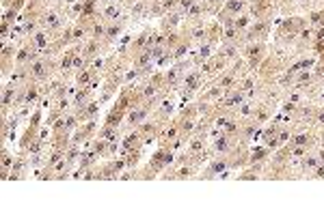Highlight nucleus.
Masks as SVG:
<instances>
[{"instance_id": "obj_1", "label": "nucleus", "mask_w": 324, "mask_h": 215, "mask_svg": "<svg viewBox=\"0 0 324 215\" xmlns=\"http://www.w3.org/2000/svg\"><path fill=\"white\" fill-rule=\"evenodd\" d=\"M249 15L253 20H273L277 11V0H249Z\"/></svg>"}, {"instance_id": "obj_2", "label": "nucleus", "mask_w": 324, "mask_h": 215, "mask_svg": "<svg viewBox=\"0 0 324 215\" xmlns=\"http://www.w3.org/2000/svg\"><path fill=\"white\" fill-rule=\"evenodd\" d=\"M229 170V157L227 155H214L210 161H208V168L201 175V179H219L223 172Z\"/></svg>"}, {"instance_id": "obj_3", "label": "nucleus", "mask_w": 324, "mask_h": 215, "mask_svg": "<svg viewBox=\"0 0 324 215\" xmlns=\"http://www.w3.org/2000/svg\"><path fill=\"white\" fill-rule=\"evenodd\" d=\"M65 17H67V15H63L58 9H46V11H44V15L39 17L41 28H46L48 33H54V31H58V28L63 26Z\"/></svg>"}, {"instance_id": "obj_4", "label": "nucleus", "mask_w": 324, "mask_h": 215, "mask_svg": "<svg viewBox=\"0 0 324 215\" xmlns=\"http://www.w3.org/2000/svg\"><path fill=\"white\" fill-rule=\"evenodd\" d=\"M203 80H205V75L199 71V67H192V69L186 71L184 77H182V88L192 91V93H199V91H201V86H203Z\"/></svg>"}, {"instance_id": "obj_5", "label": "nucleus", "mask_w": 324, "mask_h": 215, "mask_svg": "<svg viewBox=\"0 0 324 215\" xmlns=\"http://www.w3.org/2000/svg\"><path fill=\"white\" fill-rule=\"evenodd\" d=\"M184 20H186V13H184V11L175 9V11H171V13H167L164 17H160V28H162L164 33L178 31L182 24H184Z\"/></svg>"}, {"instance_id": "obj_6", "label": "nucleus", "mask_w": 324, "mask_h": 215, "mask_svg": "<svg viewBox=\"0 0 324 215\" xmlns=\"http://www.w3.org/2000/svg\"><path fill=\"white\" fill-rule=\"evenodd\" d=\"M99 17L106 22V24H110V22H119L123 20V7L121 4H104L102 9H99Z\"/></svg>"}, {"instance_id": "obj_7", "label": "nucleus", "mask_w": 324, "mask_h": 215, "mask_svg": "<svg viewBox=\"0 0 324 215\" xmlns=\"http://www.w3.org/2000/svg\"><path fill=\"white\" fill-rule=\"evenodd\" d=\"M126 22H128V17H123V20H119V22H110V24H106V37H104V43H115V41L121 37L123 28H126Z\"/></svg>"}, {"instance_id": "obj_8", "label": "nucleus", "mask_w": 324, "mask_h": 215, "mask_svg": "<svg viewBox=\"0 0 324 215\" xmlns=\"http://www.w3.org/2000/svg\"><path fill=\"white\" fill-rule=\"evenodd\" d=\"M203 15H208V9H205L203 0L201 2H194L190 9L186 11V24H194V22H201Z\"/></svg>"}, {"instance_id": "obj_9", "label": "nucleus", "mask_w": 324, "mask_h": 215, "mask_svg": "<svg viewBox=\"0 0 324 215\" xmlns=\"http://www.w3.org/2000/svg\"><path fill=\"white\" fill-rule=\"evenodd\" d=\"M320 164V159H318V153H307L303 159H298V172H305V175H309V172L316 170V166Z\"/></svg>"}, {"instance_id": "obj_10", "label": "nucleus", "mask_w": 324, "mask_h": 215, "mask_svg": "<svg viewBox=\"0 0 324 215\" xmlns=\"http://www.w3.org/2000/svg\"><path fill=\"white\" fill-rule=\"evenodd\" d=\"M240 50H242V43H240V41H238V43H221L219 54H221V56H225L227 61H235Z\"/></svg>"}, {"instance_id": "obj_11", "label": "nucleus", "mask_w": 324, "mask_h": 215, "mask_svg": "<svg viewBox=\"0 0 324 215\" xmlns=\"http://www.w3.org/2000/svg\"><path fill=\"white\" fill-rule=\"evenodd\" d=\"M91 88L89 86H82V88H78V91H76V95H74V110H76V108H85L87 104H89V101H91Z\"/></svg>"}, {"instance_id": "obj_12", "label": "nucleus", "mask_w": 324, "mask_h": 215, "mask_svg": "<svg viewBox=\"0 0 324 215\" xmlns=\"http://www.w3.org/2000/svg\"><path fill=\"white\" fill-rule=\"evenodd\" d=\"M190 43H192V41L186 37V39L182 41L180 45H175L173 50H171V52H173V58H175V63H180V61H184L186 56H190Z\"/></svg>"}, {"instance_id": "obj_13", "label": "nucleus", "mask_w": 324, "mask_h": 215, "mask_svg": "<svg viewBox=\"0 0 324 215\" xmlns=\"http://www.w3.org/2000/svg\"><path fill=\"white\" fill-rule=\"evenodd\" d=\"M99 138L108 140V142H119L121 140V134H119V127H108V125H102L97 131Z\"/></svg>"}, {"instance_id": "obj_14", "label": "nucleus", "mask_w": 324, "mask_h": 215, "mask_svg": "<svg viewBox=\"0 0 324 215\" xmlns=\"http://www.w3.org/2000/svg\"><path fill=\"white\" fill-rule=\"evenodd\" d=\"M95 75H97V73H95V71H93L91 67H85V69L76 71V84H78V86H89L91 80H93Z\"/></svg>"}, {"instance_id": "obj_15", "label": "nucleus", "mask_w": 324, "mask_h": 215, "mask_svg": "<svg viewBox=\"0 0 324 215\" xmlns=\"http://www.w3.org/2000/svg\"><path fill=\"white\" fill-rule=\"evenodd\" d=\"M140 155H143V146L130 148V151L126 153V164H128V168H137V164L140 161Z\"/></svg>"}, {"instance_id": "obj_16", "label": "nucleus", "mask_w": 324, "mask_h": 215, "mask_svg": "<svg viewBox=\"0 0 324 215\" xmlns=\"http://www.w3.org/2000/svg\"><path fill=\"white\" fill-rule=\"evenodd\" d=\"M253 24V17L249 15V11H246V13H240L238 17H235V24H233V28L235 31H240V33H244L246 28H249Z\"/></svg>"}, {"instance_id": "obj_17", "label": "nucleus", "mask_w": 324, "mask_h": 215, "mask_svg": "<svg viewBox=\"0 0 324 215\" xmlns=\"http://www.w3.org/2000/svg\"><path fill=\"white\" fill-rule=\"evenodd\" d=\"M41 116H44V110H41V108L37 106L33 110V114H31V121H28V125H31V127H35V129H41Z\"/></svg>"}, {"instance_id": "obj_18", "label": "nucleus", "mask_w": 324, "mask_h": 215, "mask_svg": "<svg viewBox=\"0 0 324 215\" xmlns=\"http://www.w3.org/2000/svg\"><path fill=\"white\" fill-rule=\"evenodd\" d=\"M290 146V144H287ZM290 153H292V159H303L305 155L309 153V148L307 146H290Z\"/></svg>"}, {"instance_id": "obj_19", "label": "nucleus", "mask_w": 324, "mask_h": 215, "mask_svg": "<svg viewBox=\"0 0 324 215\" xmlns=\"http://www.w3.org/2000/svg\"><path fill=\"white\" fill-rule=\"evenodd\" d=\"M314 125L324 129V106H318V112H316V118H314Z\"/></svg>"}, {"instance_id": "obj_20", "label": "nucleus", "mask_w": 324, "mask_h": 215, "mask_svg": "<svg viewBox=\"0 0 324 215\" xmlns=\"http://www.w3.org/2000/svg\"><path fill=\"white\" fill-rule=\"evenodd\" d=\"M52 108H56V110H61L63 114L67 112V108H69V99L67 97H61V99H56V104L52 106Z\"/></svg>"}, {"instance_id": "obj_21", "label": "nucleus", "mask_w": 324, "mask_h": 215, "mask_svg": "<svg viewBox=\"0 0 324 215\" xmlns=\"http://www.w3.org/2000/svg\"><path fill=\"white\" fill-rule=\"evenodd\" d=\"M117 0H99V4H115Z\"/></svg>"}, {"instance_id": "obj_22", "label": "nucleus", "mask_w": 324, "mask_h": 215, "mask_svg": "<svg viewBox=\"0 0 324 215\" xmlns=\"http://www.w3.org/2000/svg\"><path fill=\"white\" fill-rule=\"evenodd\" d=\"M318 61H320V63H322V65H324V52H322V54H320V56H318Z\"/></svg>"}]
</instances>
